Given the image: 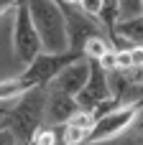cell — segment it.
I'll list each match as a JSON object with an SVG mask.
<instances>
[{
	"label": "cell",
	"instance_id": "1",
	"mask_svg": "<svg viewBox=\"0 0 143 145\" xmlns=\"http://www.w3.org/2000/svg\"><path fill=\"white\" fill-rule=\"evenodd\" d=\"M36 33L41 38L43 54H67L69 51V31L67 13L59 0H26Z\"/></svg>",
	"mask_w": 143,
	"mask_h": 145
},
{
	"label": "cell",
	"instance_id": "2",
	"mask_svg": "<svg viewBox=\"0 0 143 145\" xmlns=\"http://www.w3.org/2000/svg\"><path fill=\"white\" fill-rule=\"evenodd\" d=\"M46 87H33L31 92H26L23 97H18L10 107V112L5 115L3 125L15 135V140L23 143H31L38 130L43 127L46 122Z\"/></svg>",
	"mask_w": 143,
	"mask_h": 145
},
{
	"label": "cell",
	"instance_id": "3",
	"mask_svg": "<svg viewBox=\"0 0 143 145\" xmlns=\"http://www.w3.org/2000/svg\"><path fill=\"white\" fill-rule=\"evenodd\" d=\"M43 54V46H41V38L36 33V25L31 20V13H28V5L26 0H20L15 8H13V56L18 61V66H31L36 61V56Z\"/></svg>",
	"mask_w": 143,
	"mask_h": 145
},
{
	"label": "cell",
	"instance_id": "4",
	"mask_svg": "<svg viewBox=\"0 0 143 145\" xmlns=\"http://www.w3.org/2000/svg\"><path fill=\"white\" fill-rule=\"evenodd\" d=\"M141 112H143V105H133V107H120V110L100 117L95 122V127L90 130V135H87V145L105 143V140H113V138L133 130V125L141 117Z\"/></svg>",
	"mask_w": 143,
	"mask_h": 145
},
{
	"label": "cell",
	"instance_id": "5",
	"mask_svg": "<svg viewBox=\"0 0 143 145\" xmlns=\"http://www.w3.org/2000/svg\"><path fill=\"white\" fill-rule=\"evenodd\" d=\"M64 13H67V31H69V51L84 54V46L92 38L105 36V28L100 25V20L90 18L87 13H82V8L64 5Z\"/></svg>",
	"mask_w": 143,
	"mask_h": 145
},
{
	"label": "cell",
	"instance_id": "6",
	"mask_svg": "<svg viewBox=\"0 0 143 145\" xmlns=\"http://www.w3.org/2000/svg\"><path fill=\"white\" fill-rule=\"evenodd\" d=\"M84 54H74V51H67V54H41V56H36V61L31 66L23 69V76L31 79L36 87H49L69 64H74Z\"/></svg>",
	"mask_w": 143,
	"mask_h": 145
},
{
	"label": "cell",
	"instance_id": "7",
	"mask_svg": "<svg viewBox=\"0 0 143 145\" xmlns=\"http://www.w3.org/2000/svg\"><path fill=\"white\" fill-rule=\"evenodd\" d=\"M90 71H92V61L87 59V56H82V59H77L74 64H69L46 89H51V92H61V94H69V97H77L84 87H87V82H90Z\"/></svg>",
	"mask_w": 143,
	"mask_h": 145
},
{
	"label": "cell",
	"instance_id": "8",
	"mask_svg": "<svg viewBox=\"0 0 143 145\" xmlns=\"http://www.w3.org/2000/svg\"><path fill=\"white\" fill-rule=\"evenodd\" d=\"M113 94H110V82H107V71L97 64V61H92V71H90V82H87V87L77 94V102H79V107L82 110H87V112H92V110H97L105 99H110Z\"/></svg>",
	"mask_w": 143,
	"mask_h": 145
},
{
	"label": "cell",
	"instance_id": "9",
	"mask_svg": "<svg viewBox=\"0 0 143 145\" xmlns=\"http://www.w3.org/2000/svg\"><path fill=\"white\" fill-rule=\"evenodd\" d=\"M46 92H49V97H46V122L51 127L67 125L82 110L77 97H69V94H61V92H51V89H46Z\"/></svg>",
	"mask_w": 143,
	"mask_h": 145
},
{
	"label": "cell",
	"instance_id": "10",
	"mask_svg": "<svg viewBox=\"0 0 143 145\" xmlns=\"http://www.w3.org/2000/svg\"><path fill=\"white\" fill-rule=\"evenodd\" d=\"M36 84L31 79H26L23 74L18 76H10L5 82H0V102H15L18 97H23L26 92H31Z\"/></svg>",
	"mask_w": 143,
	"mask_h": 145
},
{
	"label": "cell",
	"instance_id": "11",
	"mask_svg": "<svg viewBox=\"0 0 143 145\" xmlns=\"http://www.w3.org/2000/svg\"><path fill=\"white\" fill-rule=\"evenodd\" d=\"M113 33H115L118 38H123L128 46H143V15L120 20Z\"/></svg>",
	"mask_w": 143,
	"mask_h": 145
},
{
	"label": "cell",
	"instance_id": "12",
	"mask_svg": "<svg viewBox=\"0 0 143 145\" xmlns=\"http://www.w3.org/2000/svg\"><path fill=\"white\" fill-rule=\"evenodd\" d=\"M100 25L107 31V33H113L115 31V25L123 20V15H120V3L118 0H102V10H100Z\"/></svg>",
	"mask_w": 143,
	"mask_h": 145
},
{
	"label": "cell",
	"instance_id": "13",
	"mask_svg": "<svg viewBox=\"0 0 143 145\" xmlns=\"http://www.w3.org/2000/svg\"><path fill=\"white\" fill-rule=\"evenodd\" d=\"M59 130H61V145H87V135H90L87 130H82L72 122L61 125Z\"/></svg>",
	"mask_w": 143,
	"mask_h": 145
},
{
	"label": "cell",
	"instance_id": "14",
	"mask_svg": "<svg viewBox=\"0 0 143 145\" xmlns=\"http://www.w3.org/2000/svg\"><path fill=\"white\" fill-rule=\"evenodd\" d=\"M107 51H113V43H110L105 36H97V38H92V41L84 46V56H87L90 61H100Z\"/></svg>",
	"mask_w": 143,
	"mask_h": 145
},
{
	"label": "cell",
	"instance_id": "15",
	"mask_svg": "<svg viewBox=\"0 0 143 145\" xmlns=\"http://www.w3.org/2000/svg\"><path fill=\"white\" fill-rule=\"evenodd\" d=\"M61 143V130L59 127H41L38 135L33 138V145H59Z\"/></svg>",
	"mask_w": 143,
	"mask_h": 145
},
{
	"label": "cell",
	"instance_id": "16",
	"mask_svg": "<svg viewBox=\"0 0 143 145\" xmlns=\"http://www.w3.org/2000/svg\"><path fill=\"white\" fill-rule=\"evenodd\" d=\"M118 3H120V15H123V20L143 15V0H118Z\"/></svg>",
	"mask_w": 143,
	"mask_h": 145
},
{
	"label": "cell",
	"instance_id": "17",
	"mask_svg": "<svg viewBox=\"0 0 143 145\" xmlns=\"http://www.w3.org/2000/svg\"><path fill=\"white\" fill-rule=\"evenodd\" d=\"M95 145H143V138L136 133V130H128L113 140H105V143H95Z\"/></svg>",
	"mask_w": 143,
	"mask_h": 145
},
{
	"label": "cell",
	"instance_id": "18",
	"mask_svg": "<svg viewBox=\"0 0 143 145\" xmlns=\"http://www.w3.org/2000/svg\"><path fill=\"white\" fill-rule=\"evenodd\" d=\"M69 122H72V125H77V127H82V130H87V133H90V130H92V127H95V122H97V117H95V115H92V112H87V110H79V112H77V115H74V117H72V120H69Z\"/></svg>",
	"mask_w": 143,
	"mask_h": 145
},
{
	"label": "cell",
	"instance_id": "19",
	"mask_svg": "<svg viewBox=\"0 0 143 145\" xmlns=\"http://www.w3.org/2000/svg\"><path fill=\"white\" fill-rule=\"evenodd\" d=\"M82 13H87L90 18H100V10H102V0H82L79 3Z\"/></svg>",
	"mask_w": 143,
	"mask_h": 145
},
{
	"label": "cell",
	"instance_id": "20",
	"mask_svg": "<svg viewBox=\"0 0 143 145\" xmlns=\"http://www.w3.org/2000/svg\"><path fill=\"white\" fill-rule=\"evenodd\" d=\"M97 64H100L107 74H110V71H115V69H118V54H115V48H113V51H107V54H105Z\"/></svg>",
	"mask_w": 143,
	"mask_h": 145
},
{
	"label": "cell",
	"instance_id": "21",
	"mask_svg": "<svg viewBox=\"0 0 143 145\" xmlns=\"http://www.w3.org/2000/svg\"><path fill=\"white\" fill-rule=\"evenodd\" d=\"M118 54V69L120 71H130V48H120Z\"/></svg>",
	"mask_w": 143,
	"mask_h": 145
},
{
	"label": "cell",
	"instance_id": "22",
	"mask_svg": "<svg viewBox=\"0 0 143 145\" xmlns=\"http://www.w3.org/2000/svg\"><path fill=\"white\" fill-rule=\"evenodd\" d=\"M133 130H136V133H138V135L143 138V112H141V117L136 120V125H133Z\"/></svg>",
	"mask_w": 143,
	"mask_h": 145
},
{
	"label": "cell",
	"instance_id": "23",
	"mask_svg": "<svg viewBox=\"0 0 143 145\" xmlns=\"http://www.w3.org/2000/svg\"><path fill=\"white\" fill-rule=\"evenodd\" d=\"M82 0H61V5H69V8H79Z\"/></svg>",
	"mask_w": 143,
	"mask_h": 145
},
{
	"label": "cell",
	"instance_id": "24",
	"mask_svg": "<svg viewBox=\"0 0 143 145\" xmlns=\"http://www.w3.org/2000/svg\"><path fill=\"white\" fill-rule=\"evenodd\" d=\"M23 145H33V140H31V143H23Z\"/></svg>",
	"mask_w": 143,
	"mask_h": 145
},
{
	"label": "cell",
	"instance_id": "25",
	"mask_svg": "<svg viewBox=\"0 0 143 145\" xmlns=\"http://www.w3.org/2000/svg\"><path fill=\"white\" fill-rule=\"evenodd\" d=\"M59 3H61V0H59Z\"/></svg>",
	"mask_w": 143,
	"mask_h": 145
}]
</instances>
